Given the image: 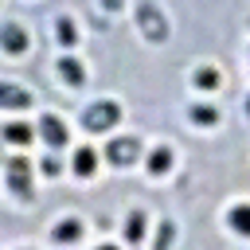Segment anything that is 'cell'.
Returning a JSON list of instances; mask_svg holds the SVG:
<instances>
[{"instance_id": "4fadbf2b", "label": "cell", "mask_w": 250, "mask_h": 250, "mask_svg": "<svg viewBox=\"0 0 250 250\" xmlns=\"http://www.w3.org/2000/svg\"><path fill=\"white\" fill-rule=\"evenodd\" d=\"M230 227H234V230H242V234H250V207H246V203L230 211Z\"/></svg>"}, {"instance_id": "ac0fdd59", "label": "cell", "mask_w": 250, "mask_h": 250, "mask_svg": "<svg viewBox=\"0 0 250 250\" xmlns=\"http://www.w3.org/2000/svg\"><path fill=\"white\" fill-rule=\"evenodd\" d=\"M172 242V223H160V234H156V250H168Z\"/></svg>"}, {"instance_id": "5b68a950", "label": "cell", "mask_w": 250, "mask_h": 250, "mask_svg": "<svg viewBox=\"0 0 250 250\" xmlns=\"http://www.w3.org/2000/svg\"><path fill=\"white\" fill-rule=\"evenodd\" d=\"M39 133L47 137V145H66V129H62V121H59V117H51V113L39 121Z\"/></svg>"}, {"instance_id": "277c9868", "label": "cell", "mask_w": 250, "mask_h": 250, "mask_svg": "<svg viewBox=\"0 0 250 250\" xmlns=\"http://www.w3.org/2000/svg\"><path fill=\"white\" fill-rule=\"evenodd\" d=\"M137 148H141V141H137V137H117V141L109 145V152H105V156H109L113 164H129V160L137 156Z\"/></svg>"}, {"instance_id": "ffe728a7", "label": "cell", "mask_w": 250, "mask_h": 250, "mask_svg": "<svg viewBox=\"0 0 250 250\" xmlns=\"http://www.w3.org/2000/svg\"><path fill=\"white\" fill-rule=\"evenodd\" d=\"M98 250H117V246H98Z\"/></svg>"}, {"instance_id": "8992f818", "label": "cell", "mask_w": 250, "mask_h": 250, "mask_svg": "<svg viewBox=\"0 0 250 250\" xmlns=\"http://www.w3.org/2000/svg\"><path fill=\"white\" fill-rule=\"evenodd\" d=\"M4 47H8L12 55H20V51L27 47V35H23V31H20L16 23H8V27H4Z\"/></svg>"}, {"instance_id": "3957f363", "label": "cell", "mask_w": 250, "mask_h": 250, "mask_svg": "<svg viewBox=\"0 0 250 250\" xmlns=\"http://www.w3.org/2000/svg\"><path fill=\"white\" fill-rule=\"evenodd\" d=\"M8 188L27 199L31 184H27V160H23V156H12V160H8Z\"/></svg>"}, {"instance_id": "2e32d148", "label": "cell", "mask_w": 250, "mask_h": 250, "mask_svg": "<svg viewBox=\"0 0 250 250\" xmlns=\"http://www.w3.org/2000/svg\"><path fill=\"white\" fill-rule=\"evenodd\" d=\"M195 86H203V90H215V86H219V70H211V66L195 70Z\"/></svg>"}, {"instance_id": "44dd1931", "label": "cell", "mask_w": 250, "mask_h": 250, "mask_svg": "<svg viewBox=\"0 0 250 250\" xmlns=\"http://www.w3.org/2000/svg\"><path fill=\"white\" fill-rule=\"evenodd\" d=\"M246 113H250V98H246Z\"/></svg>"}, {"instance_id": "9c48e42d", "label": "cell", "mask_w": 250, "mask_h": 250, "mask_svg": "<svg viewBox=\"0 0 250 250\" xmlns=\"http://www.w3.org/2000/svg\"><path fill=\"white\" fill-rule=\"evenodd\" d=\"M78 234H82V227H78L74 219H62V223L55 227V242H74Z\"/></svg>"}, {"instance_id": "5bb4252c", "label": "cell", "mask_w": 250, "mask_h": 250, "mask_svg": "<svg viewBox=\"0 0 250 250\" xmlns=\"http://www.w3.org/2000/svg\"><path fill=\"white\" fill-rule=\"evenodd\" d=\"M0 102H4V105H27V94H23L20 86H4V90H0Z\"/></svg>"}, {"instance_id": "30bf717a", "label": "cell", "mask_w": 250, "mask_h": 250, "mask_svg": "<svg viewBox=\"0 0 250 250\" xmlns=\"http://www.w3.org/2000/svg\"><path fill=\"white\" fill-rule=\"evenodd\" d=\"M188 117H191V121H199V125H215V121H219V109H211V105H191V109H188Z\"/></svg>"}, {"instance_id": "8fae6325", "label": "cell", "mask_w": 250, "mask_h": 250, "mask_svg": "<svg viewBox=\"0 0 250 250\" xmlns=\"http://www.w3.org/2000/svg\"><path fill=\"white\" fill-rule=\"evenodd\" d=\"M168 164H172V152H168V148H156V152L148 156V172H152V176L168 172Z\"/></svg>"}, {"instance_id": "7a4b0ae2", "label": "cell", "mask_w": 250, "mask_h": 250, "mask_svg": "<svg viewBox=\"0 0 250 250\" xmlns=\"http://www.w3.org/2000/svg\"><path fill=\"white\" fill-rule=\"evenodd\" d=\"M137 20H141V31H145L148 39H156V43H160V39L168 35V31H164V16H160V12L152 8V4H141Z\"/></svg>"}, {"instance_id": "d6986e66", "label": "cell", "mask_w": 250, "mask_h": 250, "mask_svg": "<svg viewBox=\"0 0 250 250\" xmlns=\"http://www.w3.org/2000/svg\"><path fill=\"white\" fill-rule=\"evenodd\" d=\"M43 172H51V176H55V172H59V160H55V156H47V160H43Z\"/></svg>"}, {"instance_id": "6da1fadb", "label": "cell", "mask_w": 250, "mask_h": 250, "mask_svg": "<svg viewBox=\"0 0 250 250\" xmlns=\"http://www.w3.org/2000/svg\"><path fill=\"white\" fill-rule=\"evenodd\" d=\"M109 125H117V105H113V102H98V105L86 109V129H90V133H102V129H109Z\"/></svg>"}, {"instance_id": "9a60e30c", "label": "cell", "mask_w": 250, "mask_h": 250, "mask_svg": "<svg viewBox=\"0 0 250 250\" xmlns=\"http://www.w3.org/2000/svg\"><path fill=\"white\" fill-rule=\"evenodd\" d=\"M4 137H8L12 145H23V141H31V129H27V125H20V121H12V125L4 129Z\"/></svg>"}, {"instance_id": "52a82bcc", "label": "cell", "mask_w": 250, "mask_h": 250, "mask_svg": "<svg viewBox=\"0 0 250 250\" xmlns=\"http://www.w3.org/2000/svg\"><path fill=\"white\" fill-rule=\"evenodd\" d=\"M59 74H62L70 86H82V66H78V59H59Z\"/></svg>"}, {"instance_id": "ba28073f", "label": "cell", "mask_w": 250, "mask_h": 250, "mask_svg": "<svg viewBox=\"0 0 250 250\" xmlns=\"http://www.w3.org/2000/svg\"><path fill=\"white\" fill-rule=\"evenodd\" d=\"M141 234H145V215L133 211V215L125 219V238H129V242H141Z\"/></svg>"}, {"instance_id": "7c38bea8", "label": "cell", "mask_w": 250, "mask_h": 250, "mask_svg": "<svg viewBox=\"0 0 250 250\" xmlns=\"http://www.w3.org/2000/svg\"><path fill=\"white\" fill-rule=\"evenodd\" d=\"M74 172L78 176H90L94 172V148H78L74 152Z\"/></svg>"}, {"instance_id": "e0dca14e", "label": "cell", "mask_w": 250, "mask_h": 250, "mask_svg": "<svg viewBox=\"0 0 250 250\" xmlns=\"http://www.w3.org/2000/svg\"><path fill=\"white\" fill-rule=\"evenodd\" d=\"M55 35H59V43H74V23L70 20H59L55 23Z\"/></svg>"}]
</instances>
